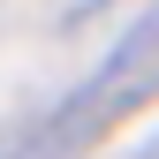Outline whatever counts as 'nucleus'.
<instances>
[{
    "label": "nucleus",
    "instance_id": "obj_1",
    "mask_svg": "<svg viewBox=\"0 0 159 159\" xmlns=\"http://www.w3.org/2000/svg\"><path fill=\"white\" fill-rule=\"evenodd\" d=\"M91 8H98V0H68V15H91Z\"/></svg>",
    "mask_w": 159,
    "mask_h": 159
}]
</instances>
